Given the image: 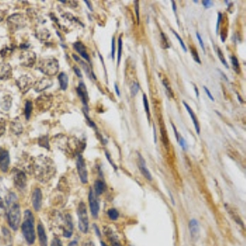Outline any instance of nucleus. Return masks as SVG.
Wrapping results in <instances>:
<instances>
[{"instance_id":"nucleus-4","label":"nucleus","mask_w":246,"mask_h":246,"mask_svg":"<svg viewBox=\"0 0 246 246\" xmlns=\"http://www.w3.org/2000/svg\"><path fill=\"white\" fill-rule=\"evenodd\" d=\"M78 215V227L81 232L86 234L89 230V218L87 213L86 205L84 202H81L77 208Z\"/></svg>"},{"instance_id":"nucleus-34","label":"nucleus","mask_w":246,"mask_h":246,"mask_svg":"<svg viewBox=\"0 0 246 246\" xmlns=\"http://www.w3.org/2000/svg\"><path fill=\"white\" fill-rule=\"evenodd\" d=\"M230 59H231V64H232L233 68H234V70L236 72L239 73L240 72V64H239L238 59L236 58V57L235 56L231 57Z\"/></svg>"},{"instance_id":"nucleus-48","label":"nucleus","mask_w":246,"mask_h":246,"mask_svg":"<svg viewBox=\"0 0 246 246\" xmlns=\"http://www.w3.org/2000/svg\"><path fill=\"white\" fill-rule=\"evenodd\" d=\"M74 72H75V73L77 74V76L78 77H80V78H82V74H81V72L80 69L77 67V66H74Z\"/></svg>"},{"instance_id":"nucleus-56","label":"nucleus","mask_w":246,"mask_h":246,"mask_svg":"<svg viewBox=\"0 0 246 246\" xmlns=\"http://www.w3.org/2000/svg\"><path fill=\"white\" fill-rule=\"evenodd\" d=\"M172 8H173L174 12H177V6H176V3H175L174 1H172Z\"/></svg>"},{"instance_id":"nucleus-27","label":"nucleus","mask_w":246,"mask_h":246,"mask_svg":"<svg viewBox=\"0 0 246 246\" xmlns=\"http://www.w3.org/2000/svg\"><path fill=\"white\" fill-rule=\"evenodd\" d=\"M105 183L103 181L98 180L94 182V190H95V194L97 195H100L103 194V192L105 190Z\"/></svg>"},{"instance_id":"nucleus-39","label":"nucleus","mask_w":246,"mask_h":246,"mask_svg":"<svg viewBox=\"0 0 246 246\" xmlns=\"http://www.w3.org/2000/svg\"><path fill=\"white\" fill-rule=\"evenodd\" d=\"M191 54H192V57H193V58L194 59V61H195V62H197L198 63H199V64H200V63H201V61H200L199 57L197 51H196L194 49H191Z\"/></svg>"},{"instance_id":"nucleus-25","label":"nucleus","mask_w":246,"mask_h":246,"mask_svg":"<svg viewBox=\"0 0 246 246\" xmlns=\"http://www.w3.org/2000/svg\"><path fill=\"white\" fill-rule=\"evenodd\" d=\"M58 81L60 84V88L62 90H66L68 86V77L65 72H61L58 75Z\"/></svg>"},{"instance_id":"nucleus-40","label":"nucleus","mask_w":246,"mask_h":246,"mask_svg":"<svg viewBox=\"0 0 246 246\" xmlns=\"http://www.w3.org/2000/svg\"><path fill=\"white\" fill-rule=\"evenodd\" d=\"M177 142L179 143V145L181 146L182 149H184V150H186V149H187V145H186V140H184V139H183V138L181 136V135L179 136V140H178Z\"/></svg>"},{"instance_id":"nucleus-9","label":"nucleus","mask_w":246,"mask_h":246,"mask_svg":"<svg viewBox=\"0 0 246 246\" xmlns=\"http://www.w3.org/2000/svg\"><path fill=\"white\" fill-rule=\"evenodd\" d=\"M8 22L10 28L14 30H17L19 28H21L24 26V17L21 14L16 13L8 17Z\"/></svg>"},{"instance_id":"nucleus-16","label":"nucleus","mask_w":246,"mask_h":246,"mask_svg":"<svg viewBox=\"0 0 246 246\" xmlns=\"http://www.w3.org/2000/svg\"><path fill=\"white\" fill-rule=\"evenodd\" d=\"M12 77V68L8 63H0V80L6 81L11 79Z\"/></svg>"},{"instance_id":"nucleus-7","label":"nucleus","mask_w":246,"mask_h":246,"mask_svg":"<svg viewBox=\"0 0 246 246\" xmlns=\"http://www.w3.org/2000/svg\"><path fill=\"white\" fill-rule=\"evenodd\" d=\"M36 62V55L32 51L25 50L21 53L20 63L21 66L26 67H31Z\"/></svg>"},{"instance_id":"nucleus-36","label":"nucleus","mask_w":246,"mask_h":246,"mask_svg":"<svg viewBox=\"0 0 246 246\" xmlns=\"http://www.w3.org/2000/svg\"><path fill=\"white\" fill-rule=\"evenodd\" d=\"M217 52H218V57H219V59L221 60V62H222V63L225 67H226V68H229V66H228V64H227V62H226V59H225V57H224V56H223V54H222V52H221V50L219 49H218V50H217Z\"/></svg>"},{"instance_id":"nucleus-28","label":"nucleus","mask_w":246,"mask_h":246,"mask_svg":"<svg viewBox=\"0 0 246 246\" xmlns=\"http://www.w3.org/2000/svg\"><path fill=\"white\" fill-rule=\"evenodd\" d=\"M33 110V104L31 101L26 100V105H25V117L26 120H29L31 113Z\"/></svg>"},{"instance_id":"nucleus-21","label":"nucleus","mask_w":246,"mask_h":246,"mask_svg":"<svg viewBox=\"0 0 246 246\" xmlns=\"http://www.w3.org/2000/svg\"><path fill=\"white\" fill-rule=\"evenodd\" d=\"M190 236L191 238L193 239L194 240H196L199 237V224L196 219H192L190 220Z\"/></svg>"},{"instance_id":"nucleus-20","label":"nucleus","mask_w":246,"mask_h":246,"mask_svg":"<svg viewBox=\"0 0 246 246\" xmlns=\"http://www.w3.org/2000/svg\"><path fill=\"white\" fill-rule=\"evenodd\" d=\"M138 156H139V168L140 170L141 173L148 181H152V176H151V173L149 169L146 167L145 160L140 153H138Z\"/></svg>"},{"instance_id":"nucleus-33","label":"nucleus","mask_w":246,"mask_h":246,"mask_svg":"<svg viewBox=\"0 0 246 246\" xmlns=\"http://www.w3.org/2000/svg\"><path fill=\"white\" fill-rule=\"evenodd\" d=\"M143 103H144V107L145 109V112L147 113V117H148V120L150 121V112H149V104L148 102V99L146 96L145 94H143Z\"/></svg>"},{"instance_id":"nucleus-35","label":"nucleus","mask_w":246,"mask_h":246,"mask_svg":"<svg viewBox=\"0 0 246 246\" xmlns=\"http://www.w3.org/2000/svg\"><path fill=\"white\" fill-rule=\"evenodd\" d=\"M139 89H140V85H139V84H138L137 82H134L133 85L131 86V89H130L131 95H132V96H135L136 94L139 92Z\"/></svg>"},{"instance_id":"nucleus-24","label":"nucleus","mask_w":246,"mask_h":246,"mask_svg":"<svg viewBox=\"0 0 246 246\" xmlns=\"http://www.w3.org/2000/svg\"><path fill=\"white\" fill-rule=\"evenodd\" d=\"M12 104V98L10 94H6L2 98L0 102V106L4 111H9Z\"/></svg>"},{"instance_id":"nucleus-26","label":"nucleus","mask_w":246,"mask_h":246,"mask_svg":"<svg viewBox=\"0 0 246 246\" xmlns=\"http://www.w3.org/2000/svg\"><path fill=\"white\" fill-rule=\"evenodd\" d=\"M36 37L38 39H40V40H48L50 36V33L48 30V29L40 28L36 30Z\"/></svg>"},{"instance_id":"nucleus-50","label":"nucleus","mask_w":246,"mask_h":246,"mask_svg":"<svg viewBox=\"0 0 246 246\" xmlns=\"http://www.w3.org/2000/svg\"><path fill=\"white\" fill-rule=\"evenodd\" d=\"M162 83H163V85H164V86L166 87V89H167V92H169V94H172V90H171V88L169 87L168 84L167 83V81H163V82H162Z\"/></svg>"},{"instance_id":"nucleus-30","label":"nucleus","mask_w":246,"mask_h":246,"mask_svg":"<svg viewBox=\"0 0 246 246\" xmlns=\"http://www.w3.org/2000/svg\"><path fill=\"white\" fill-rule=\"evenodd\" d=\"M121 53H122V40H121V37H119V39H118V49H117V67H118L120 65V62H121Z\"/></svg>"},{"instance_id":"nucleus-47","label":"nucleus","mask_w":246,"mask_h":246,"mask_svg":"<svg viewBox=\"0 0 246 246\" xmlns=\"http://www.w3.org/2000/svg\"><path fill=\"white\" fill-rule=\"evenodd\" d=\"M203 89H204V90H205V92H206V94H207V95H208V97L210 99H211L212 101H214L213 96L212 95V94H211V92L208 90V89L206 86H203Z\"/></svg>"},{"instance_id":"nucleus-15","label":"nucleus","mask_w":246,"mask_h":246,"mask_svg":"<svg viewBox=\"0 0 246 246\" xmlns=\"http://www.w3.org/2000/svg\"><path fill=\"white\" fill-rule=\"evenodd\" d=\"M42 191L40 188H35L32 192V205L36 212L40 211L42 206Z\"/></svg>"},{"instance_id":"nucleus-49","label":"nucleus","mask_w":246,"mask_h":246,"mask_svg":"<svg viewBox=\"0 0 246 246\" xmlns=\"http://www.w3.org/2000/svg\"><path fill=\"white\" fill-rule=\"evenodd\" d=\"M172 128H173V130H174V133H175V135H176V139L177 140H179V136H180V135H179V133L177 132V128H176V126H175V125H174L173 123H172Z\"/></svg>"},{"instance_id":"nucleus-10","label":"nucleus","mask_w":246,"mask_h":246,"mask_svg":"<svg viewBox=\"0 0 246 246\" xmlns=\"http://www.w3.org/2000/svg\"><path fill=\"white\" fill-rule=\"evenodd\" d=\"M51 101H52V97L45 94L37 98V99L35 100V104L40 111L45 112L51 106V103H52Z\"/></svg>"},{"instance_id":"nucleus-19","label":"nucleus","mask_w":246,"mask_h":246,"mask_svg":"<svg viewBox=\"0 0 246 246\" xmlns=\"http://www.w3.org/2000/svg\"><path fill=\"white\" fill-rule=\"evenodd\" d=\"M10 130L15 135H20L23 132V125L18 117L14 118L10 123Z\"/></svg>"},{"instance_id":"nucleus-5","label":"nucleus","mask_w":246,"mask_h":246,"mask_svg":"<svg viewBox=\"0 0 246 246\" xmlns=\"http://www.w3.org/2000/svg\"><path fill=\"white\" fill-rule=\"evenodd\" d=\"M35 169L37 171V175L44 177L49 175V172L52 170V165H51V160L48 157L45 156H40L38 157L35 162Z\"/></svg>"},{"instance_id":"nucleus-53","label":"nucleus","mask_w":246,"mask_h":246,"mask_svg":"<svg viewBox=\"0 0 246 246\" xmlns=\"http://www.w3.org/2000/svg\"><path fill=\"white\" fill-rule=\"evenodd\" d=\"M85 3L86 4V5L88 6L89 10H90V11H93V8H92V6H91V4H90V2H89V1H87V0H85Z\"/></svg>"},{"instance_id":"nucleus-11","label":"nucleus","mask_w":246,"mask_h":246,"mask_svg":"<svg viewBox=\"0 0 246 246\" xmlns=\"http://www.w3.org/2000/svg\"><path fill=\"white\" fill-rule=\"evenodd\" d=\"M89 208H90V212H91L92 216H93L94 218H98L99 211V203H98V199L97 198H96V195L94 193L92 189L89 190Z\"/></svg>"},{"instance_id":"nucleus-45","label":"nucleus","mask_w":246,"mask_h":246,"mask_svg":"<svg viewBox=\"0 0 246 246\" xmlns=\"http://www.w3.org/2000/svg\"><path fill=\"white\" fill-rule=\"evenodd\" d=\"M222 20V13L218 12V22H217V26H216V33L218 34V30H219V26H220V22Z\"/></svg>"},{"instance_id":"nucleus-1","label":"nucleus","mask_w":246,"mask_h":246,"mask_svg":"<svg viewBox=\"0 0 246 246\" xmlns=\"http://www.w3.org/2000/svg\"><path fill=\"white\" fill-rule=\"evenodd\" d=\"M21 232L26 241L29 245H33L35 241V217L30 210H26L24 221L21 224Z\"/></svg>"},{"instance_id":"nucleus-2","label":"nucleus","mask_w":246,"mask_h":246,"mask_svg":"<svg viewBox=\"0 0 246 246\" xmlns=\"http://www.w3.org/2000/svg\"><path fill=\"white\" fill-rule=\"evenodd\" d=\"M38 70L48 77L55 76L59 69V64L56 58L49 57L41 59L38 63Z\"/></svg>"},{"instance_id":"nucleus-38","label":"nucleus","mask_w":246,"mask_h":246,"mask_svg":"<svg viewBox=\"0 0 246 246\" xmlns=\"http://www.w3.org/2000/svg\"><path fill=\"white\" fill-rule=\"evenodd\" d=\"M172 32H173V34L175 35V36L177 37V39L178 41H179V43H180V45H181V48L183 49V50H184L185 52H186V51H187V49H186V45L184 44V42H183V40H182L181 38V37H180V35H178L177 33L176 32L175 30H172Z\"/></svg>"},{"instance_id":"nucleus-8","label":"nucleus","mask_w":246,"mask_h":246,"mask_svg":"<svg viewBox=\"0 0 246 246\" xmlns=\"http://www.w3.org/2000/svg\"><path fill=\"white\" fill-rule=\"evenodd\" d=\"M77 167L78 175L80 177L81 181L83 184H87L88 183V171L86 168V164H85V160L81 155H79V157H78Z\"/></svg>"},{"instance_id":"nucleus-13","label":"nucleus","mask_w":246,"mask_h":246,"mask_svg":"<svg viewBox=\"0 0 246 246\" xmlns=\"http://www.w3.org/2000/svg\"><path fill=\"white\" fill-rule=\"evenodd\" d=\"M10 164V157L7 150L0 147V170L3 172H8Z\"/></svg>"},{"instance_id":"nucleus-18","label":"nucleus","mask_w":246,"mask_h":246,"mask_svg":"<svg viewBox=\"0 0 246 246\" xmlns=\"http://www.w3.org/2000/svg\"><path fill=\"white\" fill-rule=\"evenodd\" d=\"M77 91L79 97L81 98L83 104L85 105L86 108H88V92H87V89H86V86L83 82H80L79 86L77 87Z\"/></svg>"},{"instance_id":"nucleus-31","label":"nucleus","mask_w":246,"mask_h":246,"mask_svg":"<svg viewBox=\"0 0 246 246\" xmlns=\"http://www.w3.org/2000/svg\"><path fill=\"white\" fill-rule=\"evenodd\" d=\"M107 235H108L110 242L112 244V246H122L121 243L119 242V240H117V239L112 234V232H108Z\"/></svg>"},{"instance_id":"nucleus-23","label":"nucleus","mask_w":246,"mask_h":246,"mask_svg":"<svg viewBox=\"0 0 246 246\" xmlns=\"http://www.w3.org/2000/svg\"><path fill=\"white\" fill-rule=\"evenodd\" d=\"M183 104H184L185 108H186V109L187 110V112L190 114V117H191V119H192V121H193V123H194L195 130H196V132H197L198 135H199V133H200V128H199V121H198L197 117H196L195 114H194V113L193 112V110L191 109V108L186 104V102L183 101Z\"/></svg>"},{"instance_id":"nucleus-60","label":"nucleus","mask_w":246,"mask_h":246,"mask_svg":"<svg viewBox=\"0 0 246 246\" xmlns=\"http://www.w3.org/2000/svg\"><path fill=\"white\" fill-rule=\"evenodd\" d=\"M89 246H94V244L91 242H89Z\"/></svg>"},{"instance_id":"nucleus-55","label":"nucleus","mask_w":246,"mask_h":246,"mask_svg":"<svg viewBox=\"0 0 246 246\" xmlns=\"http://www.w3.org/2000/svg\"><path fill=\"white\" fill-rule=\"evenodd\" d=\"M4 208V201L3 199L0 197V208Z\"/></svg>"},{"instance_id":"nucleus-59","label":"nucleus","mask_w":246,"mask_h":246,"mask_svg":"<svg viewBox=\"0 0 246 246\" xmlns=\"http://www.w3.org/2000/svg\"><path fill=\"white\" fill-rule=\"evenodd\" d=\"M101 245H102V246H108L107 245H106V244H105V243L102 242V241H101Z\"/></svg>"},{"instance_id":"nucleus-17","label":"nucleus","mask_w":246,"mask_h":246,"mask_svg":"<svg viewBox=\"0 0 246 246\" xmlns=\"http://www.w3.org/2000/svg\"><path fill=\"white\" fill-rule=\"evenodd\" d=\"M37 234L39 238V243L40 246H48V237L45 232V229L44 225L39 222L37 225Z\"/></svg>"},{"instance_id":"nucleus-37","label":"nucleus","mask_w":246,"mask_h":246,"mask_svg":"<svg viewBox=\"0 0 246 246\" xmlns=\"http://www.w3.org/2000/svg\"><path fill=\"white\" fill-rule=\"evenodd\" d=\"M6 130V121L4 118H0V137L3 135Z\"/></svg>"},{"instance_id":"nucleus-57","label":"nucleus","mask_w":246,"mask_h":246,"mask_svg":"<svg viewBox=\"0 0 246 246\" xmlns=\"http://www.w3.org/2000/svg\"><path fill=\"white\" fill-rule=\"evenodd\" d=\"M194 90H195V93H196V96H197V98H199V89H198V88L196 87V85H194Z\"/></svg>"},{"instance_id":"nucleus-51","label":"nucleus","mask_w":246,"mask_h":246,"mask_svg":"<svg viewBox=\"0 0 246 246\" xmlns=\"http://www.w3.org/2000/svg\"><path fill=\"white\" fill-rule=\"evenodd\" d=\"M153 138H154V143H157V135H156V128H155V125H153Z\"/></svg>"},{"instance_id":"nucleus-54","label":"nucleus","mask_w":246,"mask_h":246,"mask_svg":"<svg viewBox=\"0 0 246 246\" xmlns=\"http://www.w3.org/2000/svg\"><path fill=\"white\" fill-rule=\"evenodd\" d=\"M68 246H79V245H78V243H77V240H73V241H72V242L69 243Z\"/></svg>"},{"instance_id":"nucleus-12","label":"nucleus","mask_w":246,"mask_h":246,"mask_svg":"<svg viewBox=\"0 0 246 246\" xmlns=\"http://www.w3.org/2000/svg\"><path fill=\"white\" fill-rule=\"evenodd\" d=\"M13 181H14V185L17 189L19 190H23L26 186V174L21 172V171H16L14 177H13Z\"/></svg>"},{"instance_id":"nucleus-44","label":"nucleus","mask_w":246,"mask_h":246,"mask_svg":"<svg viewBox=\"0 0 246 246\" xmlns=\"http://www.w3.org/2000/svg\"><path fill=\"white\" fill-rule=\"evenodd\" d=\"M202 4L203 5V7H205L206 8H208L213 6V2H212V1H209V0H203V1L202 2Z\"/></svg>"},{"instance_id":"nucleus-46","label":"nucleus","mask_w":246,"mask_h":246,"mask_svg":"<svg viewBox=\"0 0 246 246\" xmlns=\"http://www.w3.org/2000/svg\"><path fill=\"white\" fill-rule=\"evenodd\" d=\"M116 48H115V38L113 37V40H112V58L114 59V57H115V50H116Z\"/></svg>"},{"instance_id":"nucleus-3","label":"nucleus","mask_w":246,"mask_h":246,"mask_svg":"<svg viewBox=\"0 0 246 246\" xmlns=\"http://www.w3.org/2000/svg\"><path fill=\"white\" fill-rule=\"evenodd\" d=\"M8 222L9 226L13 230H16L19 228L21 222V208L17 203H13L8 210Z\"/></svg>"},{"instance_id":"nucleus-29","label":"nucleus","mask_w":246,"mask_h":246,"mask_svg":"<svg viewBox=\"0 0 246 246\" xmlns=\"http://www.w3.org/2000/svg\"><path fill=\"white\" fill-rule=\"evenodd\" d=\"M38 144L39 145L42 147V148H45V149H49V139L48 135H43V136H40V137L38 139Z\"/></svg>"},{"instance_id":"nucleus-14","label":"nucleus","mask_w":246,"mask_h":246,"mask_svg":"<svg viewBox=\"0 0 246 246\" xmlns=\"http://www.w3.org/2000/svg\"><path fill=\"white\" fill-rule=\"evenodd\" d=\"M52 81L49 78L43 77L34 84V89L35 90V92L40 93L49 88L50 86H52Z\"/></svg>"},{"instance_id":"nucleus-43","label":"nucleus","mask_w":246,"mask_h":246,"mask_svg":"<svg viewBox=\"0 0 246 246\" xmlns=\"http://www.w3.org/2000/svg\"><path fill=\"white\" fill-rule=\"evenodd\" d=\"M135 13H136V19H137L138 24L140 22V15H139V2L138 1H135Z\"/></svg>"},{"instance_id":"nucleus-32","label":"nucleus","mask_w":246,"mask_h":246,"mask_svg":"<svg viewBox=\"0 0 246 246\" xmlns=\"http://www.w3.org/2000/svg\"><path fill=\"white\" fill-rule=\"evenodd\" d=\"M108 218H110L111 220L116 221L117 218H118V217H119V213L117 212V209H115V208H111V209H109L108 212Z\"/></svg>"},{"instance_id":"nucleus-58","label":"nucleus","mask_w":246,"mask_h":246,"mask_svg":"<svg viewBox=\"0 0 246 246\" xmlns=\"http://www.w3.org/2000/svg\"><path fill=\"white\" fill-rule=\"evenodd\" d=\"M94 229H95V230H96V234H97V235L100 236V233H99V230H98L97 226H96V225L94 224Z\"/></svg>"},{"instance_id":"nucleus-42","label":"nucleus","mask_w":246,"mask_h":246,"mask_svg":"<svg viewBox=\"0 0 246 246\" xmlns=\"http://www.w3.org/2000/svg\"><path fill=\"white\" fill-rule=\"evenodd\" d=\"M196 36H197L198 40H199V45H200V46H201L202 49L203 50V52H205V47H204V45H203V40H202L201 35H199V32H196Z\"/></svg>"},{"instance_id":"nucleus-52","label":"nucleus","mask_w":246,"mask_h":246,"mask_svg":"<svg viewBox=\"0 0 246 246\" xmlns=\"http://www.w3.org/2000/svg\"><path fill=\"white\" fill-rule=\"evenodd\" d=\"M114 88H115V91H116V93H117V96H120L121 94H120V90H119V88H118L117 84H114Z\"/></svg>"},{"instance_id":"nucleus-22","label":"nucleus","mask_w":246,"mask_h":246,"mask_svg":"<svg viewBox=\"0 0 246 246\" xmlns=\"http://www.w3.org/2000/svg\"><path fill=\"white\" fill-rule=\"evenodd\" d=\"M73 47H74V49H76V51H77V52H79V54H80L83 58H85V60L88 61V62L90 61L89 54L86 52V48H85V45H83L81 42L79 41V42L74 43V44H73Z\"/></svg>"},{"instance_id":"nucleus-41","label":"nucleus","mask_w":246,"mask_h":246,"mask_svg":"<svg viewBox=\"0 0 246 246\" xmlns=\"http://www.w3.org/2000/svg\"><path fill=\"white\" fill-rule=\"evenodd\" d=\"M51 246H62V243L58 238H54L51 242Z\"/></svg>"},{"instance_id":"nucleus-6","label":"nucleus","mask_w":246,"mask_h":246,"mask_svg":"<svg viewBox=\"0 0 246 246\" xmlns=\"http://www.w3.org/2000/svg\"><path fill=\"white\" fill-rule=\"evenodd\" d=\"M16 84L21 92L22 94H26L34 86V81L32 78H30L27 75H22L16 80Z\"/></svg>"}]
</instances>
